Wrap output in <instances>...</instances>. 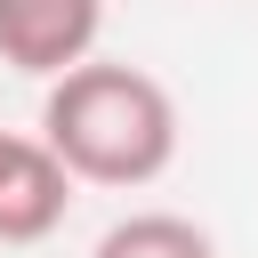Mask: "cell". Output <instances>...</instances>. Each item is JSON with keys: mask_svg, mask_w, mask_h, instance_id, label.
<instances>
[{"mask_svg": "<svg viewBox=\"0 0 258 258\" xmlns=\"http://www.w3.org/2000/svg\"><path fill=\"white\" fill-rule=\"evenodd\" d=\"M40 137L81 185H153L177 161V97L145 64L81 56L40 97Z\"/></svg>", "mask_w": 258, "mask_h": 258, "instance_id": "1", "label": "cell"}, {"mask_svg": "<svg viewBox=\"0 0 258 258\" xmlns=\"http://www.w3.org/2000/svg\"><path fill=\"white\" fill-rule=\"evenodd\" d=\"M73 185L81 177L64 169V153L48 137H16L8 129V145H0V242L8 250L48 242L64 226V210H73Z\"/></svg>", "mask_w": 258, "mask_h": 258, "instance_id": "2", "label": "cell"}, {"mask_svg": "<svg viewBox=\"0 0 258 258\" xmlns=\"http://www.w3.org/2000/svg\"><path fill=\"white\" fill-rule=\"evenodd\" d=\"M97 24L105 0H0V64L56 81L64 64L97 56Z\"/></svg>", "mask_w": 258, "mask_h": 258, "instance_id": "3", "label": "cell"}, {"mask_svg": "<svg viewBox=\"0 0 258 258\" xmlns=\"http://www.w3.org/2000/svg\"><path fill=\"white\" fill-rule=\"evenodd\" d=\"M89 258H218V242H210V226H194L177 210H129L121 226L97 234Z\"/></svg>", "mask_w": 258, "mask_h": 258, "instance_id": "4", "label": "cell"}, {"mask_svg": "<svg viewBox=\"0 0 258 258\" xmlns=\"http://www.w3.org/2000/svg\"><path fill=\"white\" fill-rule=\"evenodd\" d=\"M0 145H8V129H0Z\"/></svg>", "mask_w": 258, "mask_h": 258, "instance_id": "5", "label": "cell"}]
</instances>
